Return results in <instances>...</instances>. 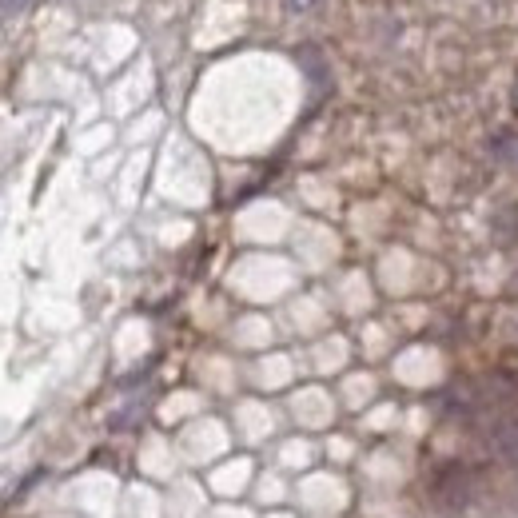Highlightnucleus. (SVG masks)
Here are the masks:
<instances>
[{
  "label": "nucleus",
  "instance_id": "obj_1",
  "mask_svg": "<svg viewBox=\"0 0 518 518\" xmlns=\"http://www.w3.org/2000/svg\"><path fill=\"white\" fill-rule=\"evenodd\" d=\"M287 4V12H295V16H303V12H311L319 0H283Z\"/></svg>",
  "mask_w": 518,
  "mask_h": 518
},
{
  "label": "nucleus",
  "instance_id": "obj_2",
  "mask_svg": "<svg viewBox=\"0 0 518 518\" xmlns=\"http://www.w3.org/2000/svg\"><path fill=\"white\" fill-rule=\"evenodd\" d=\"M28 4H32V0H0V12H8V16H12V12H24Z\"/></svg>",
  "mask_w": 518,
  "mask_h": 518
}]
</instances>
